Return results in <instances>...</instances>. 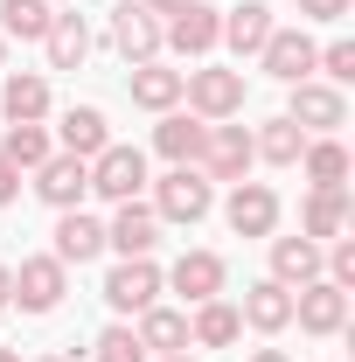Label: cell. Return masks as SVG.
<instances>
[{
    "label": "cell",
    "mask_w": 355,
    "mask_h": 362,
    "mask_svg": "<svg viewBox=\"0 0 355 362\" xmlns=\"http://www.w3.org/2000/svg\"><path fill=\"white\" fill-rule=\"evenodd\" d=\"M272 28H279V21H272L265 0H244V7H230V14H223V42L237 49V56H258Z\"/></svg>",
    "instance_id": "27"
},
{
    "label": "cell",
    "mask_w": 355,
    "mask_h": 362,
    "mask_svg": "<svg viewBox=\"0 0 355 362\" xmlns=\"http://www.w3.org/2000/svg\"><path fill=\"white\" fill-rule=\"evenodd\" d=\"M63 293H70V265H56L49 251L14 265V307H21V314H56Z\"/></svg>",
    "instance_id": "6"
},
{
    "label": "cell",
    "mask_w": 355,
    "mask_h": 362,
    "mask_svg": "<svg viewBox=\"0 0 355 362\" xmlns=\"http://www.w3.org/2000/svg\"><path fill=\"white\" fill-rule=\"evenodd\" d=\"M161 362H195V356H188V349H181V356H161Z\"/></svg>",
    "instance_id": "39"
},
{
    "label": "cell",
    "mask_w": 355,
    "mask_h": 362,
    "mask_svg": "<svg viewBox=\"0 0 355 362\" xmlns=\"http://www.w3.org/2000/svg\"><path fill=\"white\" fill-rule=\"evenodd\" d=\"M251 160H258V153H251V133L230 126V119H216V126L202 133V153H195V168H202L209 181H244Z\"/></svg>",
    "instance_id": "7"
},
{
    "label": "cell",
    "mask_w": 355,
    "mask_h": 362,
    "mask_svg": "<svg viewBox=\"0 0 355 362\" xmlns=\"http://www.w3.org/2000/svg\"><path fill=\"white\" fill-rule=\"evenodd\" d=\"M313 70H320V84H334V90L355 84V42H349V35H334V42L313 56Z\"/></svg>",
    "instance_id": "32"
},
{
    "label": "cell",
    "mask_w": 355,
    "mask_h": 362,
    "mask_svg": "<svg viewBox=\"0 0 355 362\" xmlns=\"http://www.w3.org/2000/svg\"><path fill=\"white\" fill-rule=\"evenodd\" d=\"M0 153L21 168V175H35L49 153H56V133L49 126H7V139H0Z\"/></svg>",
    "instance_id": "30"
},
{
    "label": "cell",
    "mask_w": 355,
    "mask_h": 362,
    "mask_svg": "<svg viewBox=\"0 0 355 362\" xmlns=\"http://www.w3.org/2000/svg\"><path fill=\"white\" fill-rule=\"evenodd\" d=\"M0 112H7V126H42V119H49V77H42V70H7Z\"/></svg>",
    "instance_id": "16"
},
{
    "label": "cell",
    "mask_w": 355,
    "mask_h": 362,
    "mask_svg": "<svg viewBox=\"0 0 355 362\" xmlns=\"http://www.w3.org/2000/svg\"><path fill=\"white\" fill-rule=\"evenodd\" d=\"M56 7L49 0H0V35H21V42H42Z\"/></svg>",
    "instance_id": "31"
},
{
    "label": "cell",
    "mask_w": 355,
    "mask_h": 362,
    "mask_svg": "<svg viewBox=\"0 0 355 362\" xmlns=\"http://www.w3.org/2000/svg\"><path fill=\"white\" fill-rule=\"evenodd\" d=\"M0 362H21V356H14V349H0Z\"/></svg>",
    "instance_id": "41"
},
{
    "label": "cell",
    "mask_w": 355,
    "mask_h": 362,
    "mask_svg": "<svg viewBox=\"0 0 355 362\" xmlns=\"http://www.w3.org/2000/svg\"><path fill=\"white\" fill-rule=\"evenodd\" d=\"M320 258H327V244H313V237H272V279L286 293L313 286L320 279Z\"/></svg>",
    "instance_id": "18"
},
{
    "label": "cell",
    "mask_w": 355,
    "mask_h": 362,
    "mask_svg": "<svg viewBox=\"0 0 355 362\" xmlns=\"http://www.w3.org/2000/svg\"><path fill=\"white\" fill-rule=\"evenodd\" d=\"M42 362H63V356H42Z\"/></svg>",
    "instance_id": "43"
},
{
    "label": "cell",
    "mask_w": 355,
    "mask_h": 362,
    "mask_svg": "<svg viewBox=\"0 0 355 362\" xmlns=\"http://www.w3.org/2000/svg\"><path fill=\"white\" fill-rule=\"evenodd\" d=\"M112 49H119L126 63H153V56H161V14H153L146 0H119V7H112Z\"/></svg>",
    "instance_id": "10"
},
{
    "label": "cell",
    "mask_w": 355,
    "mask_h": 362,
    "mask_svg": "<svg viewBox=\"0 0 355 362\" xmlns=\"http://www.w3.org/2000/svg\"><path fill=\"white\" fill-rule=\"evenodd\" d=\"M223 279H230V272H223L216 251H181L175 272H168V286H175L188 307H202V300H223Z\"/></svg>",
    "instance_id": "15"
},
{
    "label": "cell",
    "mask_w": 355,
    "mask_h": 362,
    "mask_svg": "<svg viewBox=\"0 0 355 362\" xmlns=\"http://www.w3.org/2000/svg\"><path fill=\"white\" fill-rule=\"evenodd\" d=\"M237 320H244V327H258V334H286V327H293V293H286L279 279H258V286H244Z\"/></svg>",
    "instance_id": "20"
},
{
    "label": "cell",
    "mask_w": 355,
    "mask_h": 362,
    "mask_svg": "<svg viewBox=\"0 0 355 362\" xmlns=\"http://www.w3.org/2000/svg\"><path fill=\"white\" fill-rule=\"evenodd\" d=\"M133 334H139V349H153V356H181V349H188V314H175V307L153 300V307L139 314Z\"/></svg>",
    "instance_id": "28"
},
{
    "label": "cell",
    "mask_w": 355,
    "mask_h": 362,
    "mask_svg": "<svg viewBox=\"0 0 355 362\" xmlns=\"http://www.w3.org/2000/svg\"><path fill=\"white\" fill-rule=\"evenodd\" d=\"M300 146H307V133H300L286 112H279V119H265V126L251 133V153H258V160H272V168H300Z\"/></svg>",
    "instance_id": "29"
},
{
    "label": "cell",
    "mask_w": 355,
    "mask_h": 362,
    "mask_svg": "<svg viewBox=\"0 0 355 362\" xmlns=\"http://www.w3.org/2000/svg\"><path fill=\"white\" fill-rule=\"evenodd\" d=\"M49 7H77V0H49Z\"/></svg>",
    "instance_id": "42"
},
{
    "label": "cell",
    "mask_w": 355,
    "mask_h": 362,
    "mask_svg": "<svg viewBox=\"0 0 355 362\" xmlns=\"http://www.w3.org/2000/svg\"><path fill=\"white\" fill-rule=\"evenodd\" d=\"M342 230H349V188H313L307 209H300V237L327 244V237H342Z\"/></svg>",
    "instance_id": "23"
},
{
    "label": "cell",
    "mask_w": 355,
    "mask_h": 362,
    "mask_svg": "<svg viewBox=\"0 0 355 362\" xmlns=\"http://www.w3.org/2000/svg\"><path fill=\"white\" fill-rule=\"evenodd\" d=\"M202 133H209V119H195V112H161V126H153V153L175 160V168H195Z\"/></svg>",
    "instance_id": "21"
},
{
    "label": "cell",
    "mask_w": 355,
    "mask_h": 362,
    "mask_svg": "<svg viewBox=\"0 0 355 362\" xmlns=\"http://www.w3.org/2000/svg\"><path fill=\"white\" fill-rule=\"evenodd\" d=\"M223 223L237 230V237H272V230H279V188H272V181H230Z\"/></svg>",
    "instance_id": "8"
},
{
    "label": "cell",
    "mask_w": 355,
    "mask_h": 362,
    "mask_svg": "<svg viewBox=\"0 0 355 362\" xmlns=\"http://www.w3.org/2000/svg\"><path fill=\"white\" fill-rule=\"evenodd\" d=\"M300 175H307L313 188H349V146L334 133L307 139V146H300Z\"/></svg>",
    "instance_id": "24"
},
{
    "label": "cell",
    "mask_w": 355,
    "mask_h": 362,
    "mask_svg": "<svg viewBox=\"0 0 355 362\" xmlns=\"http://www.w3.org/2000/svg\"><path fill=\"white\" fill-rule=\"evenodd\" d=\"M35 195H42L49 209H84V195H91V160H77V153H49L42 168H35Z\"/></svg>",
    "instance_id": "11"
},
{
    "label": "cell",
    "mask_w": 355,
    "mask_h": 362,
    "mask_svg": "<svg viewBox=\"0 0 355 362\" xmlns=\"http://www.w3.org/2000/svg\"><path fill=\"white\" fill-rule=\"evenodd\" d=\"M237 334H244V320H237L230 300H202V307L188 314V349H230Z\"/></svg>",
    "instance_id": "25"
},
{
    "label": "cell",
    "mask_w": 355,
    "mask_h": 362,
    "mask_svg": "<svg viewBox=\"0 0 355 362\" xmlns=\"http://www.w3.org/2000/svg\"><path fill=\"white\" fill-rule=\"evenodd\" d=\"M146 7H153V14H168V21H175V14H188V7H195V0H146Z\"/></svg>",
    "instance_id": "36"
},
{
    "label": "cell",
    "mask_w": 355,
    "mask_h": 362,
    "mask_svg": "<svg viewBox=\"0 0 355 362\" xmlns=\"http://www.w3.org/2000/svg\"><path fill=\"white\" fill-rule=\"evenodd\" d=\"M0 307H14V265H0Z\"/></svg>",
    "instance_id": "37"
},
{
    "label": "cell",
    "mask_w": 355,
    "mask_h": 362,
    "mask_svg": "<svg viewBox=\"0 0 355 362\" xmlns=\"http://www.w3.org/2000/svg\"><path fill=\"white\" fill-rule=\"evenodd\" d=\"M139 188H146V153L139 146H105V153H91V195H105V202H139Z\"/></svg>",
    "instance_id": "4"
},
{
    "label": "cell",
    "mask_w": 355,
    "mask_h": 362,
    "mask_svg": "<svg viewBox=\"0 0 355 362\" xmlns=\"http://www.w3.org/2000/svg\"><path fill=\"white\" fill-rule=\"evenodd\" d=\"M293 7H300V21H342L355 0H293Z\"/></svg>",
    "instance_id": "34"
},
{
    "label": "cell",
    "mask_w": 355,
    "mask_h": 362,
    "mask_svg": "<svg viewBox=\"0 0 355 362\" xmlns=\"http://www.w3.org/2000/svg\"><path fill=\"white\" fill-rule=\"evenodd\" d=\"M223 42V14L216 7H188V14H175V21H161V49H175V56H209V49Z\"/></svg>",
    "instance_id": "14"
},
{
    "label": "cell",
    "mask_w": 355,
    "mask_h": 362,
    "mask_svg": "<svg viewBox=\"0 0 355 362\" xmlns=\"http://www.w3.org/2000/svg\"><path fill=\"white\" fill-rule=\"evenodd\" d=\"M105 251V223L98 216H84V209H56V265H91Z\"/></svg>",
    "instance_id": "17"
},
{
    "label": "cell",
    "mask_w": 355,
    "mask_h": 362,
    "mask_svg": "<svg viewBox=\"0 0 355 362\" xmlns=\"http://www.w3.org/2000/svg\"><path fill=\"white\" fill-rule=\"evenodd\" d=\"M14 195H21V168H14V160H7V153H0V209H7V202H14Z\"/></svg>",
    "instance_id": "35"
},
{
    "label": "cell",
    "mask_w": 355,
    "mask_h": 362,
    "mask_svg": "<svg viewBox=\"0 0 355 362\" xmlns=\"http://www.w3.org/2000/svg\"><path fill=\"white\" fill-rule=\"evenodd\" d=\"M91 362H146V349H139V334L119 320V327H105L98 341H91Z\"/></svg>",
    "instance_id": "33"
},
{
    "label": "cell",
    "mask_w": 355,
    "mask_h": 362,
    "mask_svg": "<svg viewBox=\"0 0 355 362\" xmlns=\"http://www.w3.org/2000/svg\"><path fill=\"white\" fill-rule=\"evenodd\" d=\"M105 146H112V126H105V112H98V105H70V112L56 119V153L91 160V153H105Z\"/></svg>",
    "instance_id": "19"
},
{
    "label": "cell",
    "mask_w": 355,
    "mask_h": 362,
    "mask_svg": "<svg viewBox=\"0 0 355 362\" xmlns=\"http://www.w3.org/2000/svg\"><path fill=\"white\" fill-rule=\"evenodd\" d=\"M313 56H320V42H313L307 28H272L265 49H258V70L279 77V84H307V77H313Z\"/></svg>",
    "instance_id": "9"
},
{
    "label": "cell",
    "mask_w": 355,
    "mask_h": 362,
    "mask_svg": "<svg viewBox=\"0 0 355 362\" xmlns=\"http://www.w3.org/2000/svg\"><path fill=\"white\" fill-rule=\"evenodd\" d=\"M0 70H7V35H0Z\"/></svg>",
    "instance_id": "40"
},
{
    "label": "cell",
    "mask_w": 355,
    "mask_h": 362,
    "mask_svg": "<svg viewBox=\"0 0 355 362\" xmlns=\"http://www.w3.org/2000/svg\"><path fill=\"white\" fill-rule=\"evenodd\" d=\"M153 244H161V216H153L146 202H119V216L105 223V251H119V258H153Z\"/></svg>",
    "instance_id": "13"
},
{
    "label": "cell",
    "mask_w": 355,
    "mask_h": 362,
    "mask_svg": "<svg viewBox=\"0 0 355 362\" xmlns=\"http://www.w3.org/2000/svg\"><path fill=\"white\" fill-rule=\"evenodd\" d=\"M161 223H181V230H195L209 209H216V181L202 175V168H168V175L153 181V202H146Z\"/></svg>",
    "instance_id": "1"
},
{
    "label": "cell",
    "mask_w": 355,
    "mask_h": 362,
    "mask_svg": "<svg viewBox=\"0 0 355 362\" xmlns=\"http://www.w3.org/2000/svg\"><path fill=\"white\" fill-rule=\"evenodd\" d=\"M181 98L195 119H237L244 112V70H181Z\"/></svg>",
    "instance_id": "2"
},
{
    "label": "cell",
    "mask_w": 355,
    "mask_h": 362,
    "mask_svg": "<svg viewBox=\"0 0 355 362\" xmlns=\"http://www.w3.org/2000/svg\"><path fill=\"white\" fill-rule=\"evenodd\" d=\"M42 49H49V70H84V56H91L84 14H77V7H70V14H56V21H49V35H42Z\"/></svg>",
    "instance_id": "22"
},
{
    "label": "cell",
    "mask_w": 355,
    "mask_h": 362,
    "mask_svg": "<svg viewBox=\"0 0 355 362\" xmlns=\"http://www.w3.org/2000/svg\"><path fill=\"white\" fill-rule=\"evenodd\" d=\"M251 362H293V356H286V349H258Z\"/></svg>",
    "instance_id": "38"
},
{
    "label": "cell",
    "mask_w": 355,
    "mask_h": 362,
    "mask_svg": "<svg viewBox=\"0 0 355 362\" xmlns=\"http://www.w3.org/2000/svg\"><path fill=\"white\" fill-rule=\"evenodd\" d=\"M286 119H293L307 139L342 133V126H349V98H342L334 84H320V77H307V84H293V105H286Z\"/></svg>",
    "instance_id": "5"
},
{
    "label": "cell",
    "mask_w": 355,
    "mask_h": 362,
    "mask_svg": "<svg viewBox=\"0 0 355 362\" xmlns=\"http://www.w3.org/2000/svg\"><path fill=\"white\" fill-rule=\"evenodd\" d=\"M133 105L139 112H175L181 105V70H168L161 56L153 63H133Z\"/></svg>",
    "instance_id": "26"
},
{
    "label": "cell",
    "mask_w": 355,
    "mask_h": 362,
    "mask_svg": "<svg viewBox=\"0 0 355 362\" xmlns=\"http://www.w3.org/2000/svg\"><path fill=\"white\" fill-rule=\"evenodd\" d=\"M161 286H168V272L153 265V258H119V265L105 272V307L112 314H146L161 300Z\"/></svg>",
    "instance_id": "3"
},
{
    "label": "cell",
    "mask_w": 355,
    "mask_h": 362,
    "mask_svg": "<svg viewBox=\"0 0 355 362\" xmlns=\"http://www.w3.org/2000/svg\"><path fill=\"white\" fill-rule=\"evenodd\" d=\"M293 320H300L307 334H342V327H349V293L327 286V279H313V286L293 293Z\"/></svg>",
    "instance_id": "12"
}]
</instances>
